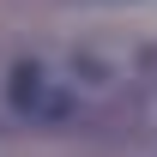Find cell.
<instances>
[{"mask_svg":"<svg viewBox=\"0 0 157 157\" xmlns=\"http://www.w3.org/2000/svg\"><path fill=\"white\" fill-rule=\"evenodd\" d=\"M12 103H18L24 115H55V103H48V78H42V67H18V73H12Z\"/></svg>","mask_w":157,"mask_h":157,"instance_id":"6da1fadb","label":"cell"}]
</instances>
